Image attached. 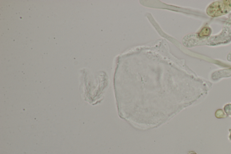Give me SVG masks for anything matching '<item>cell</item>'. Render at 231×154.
<instances>
[{
  "label": "cell",
  "mask_w": 231,
  "mask_h": 154,
  "mask_svg": "<svg viewBox=\"0 0 231 154\" xmlns=\"http://www.w3.org/2000/svg\"><path fill=\"white\" fill-rule=\"evenodd\" d=\"M231 10V1H220L209 5L206 12L210 17H217L226 14Z\"/></svg>",
  "instance_id": "6da1fadb"
},
{
  "label": "cell",
  "mask_w": 231,
  "mask_h": 154,
  "mask_svg": "<svg viewBox=\"0 0 231 154\" xmlns=\"http://www.w3.org/2000/svg\"><path fill=\"white\" fill-rule=\"evenodd\" d=\"M210 29L208 28H204L203 29V30L201 31L199 34V35L200 36H207L209 34H210V31H209Z\"/></svg>",
  "instance_id": "7a4b0ae2"
}]
</instances>
